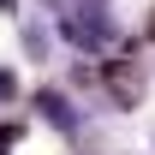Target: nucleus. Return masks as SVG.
I'll return each mask as SVG.
<instances>
[{"label":"nucleus","mask_w":155,"mask_h":155,"mask_svg":"<svg viewBox=\"0 0 155 155\" xmlns=\"http://www.w3.org/2000/svg\"><path fill=\"white\" fill-rule=\"evenodd\" d=\"M101 78H107V96H114L119 107H137V101H143V66H137L131 54H125V60H107Z\"/></svg>","instance_id":"nucleus-1"},{"label":"nucleus","mask_w":155,"mask_h":155,"mask_svg":"<svg viewBox=\"0 0 155 155\" xmlns=\"http://www.w3.org/2000/svg\"><path fill=\"white\" fill-rule=\"evenodd\" d=\"M36 107H42V119H54L60 131H72V114H66V96H54V90H42V96H36Z\"/></svg>","instance_id":"nucleus-2"},{"label":"nucleus","mask_w":155,"mask_h":155,"mask_svg":"<svg viewBox=\"0 0 155 155\" xmlns=\"http://www.w3.org/2000/svg\"><path fill=\"white\" fill-rule=\"evenodd\" d=\"M12 96H18V78H12V72H0V101H12Z\"/></svg>","instance_id":"nucleus-3"},{"label":"nucleus","mask_w":155,"mask_h":155,"mask_svg":"<svg viewBox=\"0 0 155 155\" xmlns=\"http://www.w3.org/2000/svg\"><path fill=\"white\" fill-rule=\"evenodd\" d=\"M149 42H155V12H149Z\"/></svg>","instance_id":"nucleus-4"},{"label":"nucleus","mask_w":155,"mask_h":155,"mask_svg":"<svg viewBox=\"0 0 155 155\" xmlns=\"http://www.w3.org/2000/svg\"><path fill=\"white\" fill-rule=\"evenodd\" d=\"M0 155H6V149H0Z\"/></svg>","instance_id":"nucleus-5"}]
</instances>
